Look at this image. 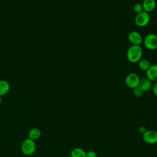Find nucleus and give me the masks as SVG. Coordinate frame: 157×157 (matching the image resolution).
I'll return each instance as SVG.
<instances>
[{"label":"nucleus","instance_id":"1","mask_svg":"<svg viewBox=\"0 0 157 157\" xmlns=\"http://www.w3.org/2000/svg\"><path fill=\"white\" fill-rule=\"evenodd\" d=\"M143 50L140 45H131L127 50L126 58L131 63H138L142 57Z\"/></svg>","mask_w":157,"mask_h":157},{"label":"nucleus","instance_id":"2","mask_svg":"<svg viewBox=\"0 0 157 157\" xmlns=\"http://www.w3.org/2000/svg\"><path fill=\"white\" fill-rule=\"evenodd\" d=\"M36 149V145L34 141L29 138L25 139L21 144V150L23 154L27 156L32 155Z\"/></svg>","mask_w":157,"mask_h":157},{"label":"nucleus","instance_id":"3","mask_svg":"<svg viewBox=\"0 0 157 157\" xmlns=\"http://www.w3.org/2000/svg\"><path fill=\"white\" fill-rule=\"evenodd\" d=\"M143 42L145 48L150 50L157 49V35L153 33L147 34L143 39Z\"/></svg>","mask_w":157,"mask_h":157},{"label":"nucleus","instance_id":"4","mask_svg":"<svg viewBox=\"0 0 157 157\" xmlns=\"http://www.w3.org/2000/svg\"><path fill=\"white\" fill-rule=\"evenodd\" d=\"M150 20V17L149 13L143 11L136 14L134 18V22L139 27H145L149 23Z\"/></svg>","mask_w":157,"mask_h":157},{"label":"nucleus","instance_id":"5","mask_svg":"<svg viewBox=\"0 0 157 157\" xmlns=\"http://www.w3.org/2000/svg\"><path fill=\"white\" fill-rule=\"evenodd\" d=\"M140 79V77L137 74L131 72L126 75L125 78V83L128 88L133 90L139 86Z\"/></svg>","mask_w":157,"mask_h":157},{"label":"nucleus","instance_id":"6","mask_svg":"<svg viewBox=\"0 0 157 157\" xmlns=\"http://www.w3.org/2000/svg\"><path fill=\"white\" fill-rule=\"evenodd\" d=\"M143 140L148 144L153 145L157 143V131L155 130H146L142 134Z\"/></svg>","mask_w":157,"mask_h":157},{"label":"nucleus","instance_id":"7","mask_svg":"<svg viewBox=\"0 0 157 157\" xmlns=\"http://www.w3.org/2000/svg\"><path fill=\"white\" fill-rule=\"evenodd\" d=\"M128 39L132 45H140L143 42V38L142 35L136 31H132L129 33Z\"/></svg>","mask_w":157,"mask_h":157},{"label":"nucleus","instance_id":"8","mask_svg":"<svg viewBox=\"0 0 157 157\" xmlns=\"http://www.w3.org/2000/svg\"><path fill=\"white\" fill-rule=\"evenodd\" d=\"M146 77L151 82H157V64L151 65L145 72Z\"/></svg>","mask_w":157,"mask_h":157},{"label":"nucleus","instance_id":"9","mask_svg":"<svg viewBox=\"0 0 157 157\" xmlns=\"http://www.w3.org/2000/svg\"><path fill=\"white\" fill-rule=\"evenodd\" d=\"M139 86L144 91V92H147L153 87L152 82L147 77L142 78L140 79Z\"/></svg>","mask_w":157,"mask_h":157},{"label":"nucleus","instance_id":"10","mask_svg":"<svg viewBox=\"0 0 157 157\" xmlns=\"http://www.w3.org/2000/svg\"><path fill=\"white\" fill-rule=\"evenodd\" d=\"M142 4L144 11L150 13L155 10L156 6V2L155 0H144Z\"/></svg>","mask_w":157,"mask_h":157},{"label":"nucleus","instance_id":"11","mask_svg":"<svg viewBox=\"0 0 157 157\" xmlns=\"http://www.w3.org/2000/svg\"><path fill=\"white\" fill-rule=\"evenodd\" d=\"M10 91L9 83L4 80H0V96L2 97L7 94Z\"/></svg>","mask_w":157,"mask_h":157},{"label":"nucleus","instance_id":"12","mask_svg":"<svg viewBox=\"0 0 157 157\" xmlns=\"http://www.w3.org/2000/svg\"><path fill=\"white\" fill-rule=\"evenodd\" d=\"M28 138L33 140H35L40 138L41 136V131L39 128H34L29 130V131L28 132Z\"/></svg>","mask_w":157,"mask_h":157},{"label":"nucleus","instance_id":"13","mask_svg":"<svg viewBox=\"0 0 157 157\" xmlns=\"http://www.w3.org/2000/svg\"><path fill=\"white\" fill-rule=\"evenodd\" d=\"M71 157H86V152L81 148L76 147L71 152Z\"/></svg>","mask_w":157,"mask_h":157},{"label":"nucleus","instance_id":"14","mask_svg":"<svg viewBox=\"0 0 157 157\" xmlns=\"http://www.w3.org/2000/svg\"><path fill=\"white\" fill-rule=\"evenodd\" d=\"M139 67L143 71L146 72L151 66L150 61L146 59H141L139 62Z\"/></svg>","mask_w":157,"mask_h":157},{"label":"nucleus","instance_id":"15","mask_svg":"<svg viewBox=\"0 0 157 157\" xmlns=\"http://www.w3.org/2000/svg\"><path fill=\"white\" fill-rule=\"evenodd\" d=\"M144 93V91L139 86H137V87L135 88L134 89H133V94L137 98L142 97L143 96Z\"/></svg>","mask_w":157,"mask_h":157},{"label":"nucleus","instance_id":"16","mask_svg":"<svg viewBox=\"0 0 157 157\" xmlns=\"http://www.w3.org/2000/svg\"><path fill=\"white\" fill-rule=\"evenodd\" d=\"M133 10L134 12L137 14L140 12H142L144 11V9H143V7H142V4H140V3H136L134 5V7H133Z\"/></svg>","mask_w":157,"mask_h":157},{"label":"nucleus","instance_id":"17","mask_svg":"<svg viewBox=\"0 0 157 157\" xmlns=\"http://www.w3.org/2000/svg\"><path fill=\"white\" fill-rule=\"evenodd\" d=\"M86 157H97V154L94 151L90 150L86 152Z\"/></svg>","mask_w":157,"mask_h":157},{"label":"nucleus","instance_id":"18","mask_svg":"<svg viewBox=\"0 0 157 157\" xmlns=\"http://www.w3.org/2000/svg\"><path fill=\"white\" fill-rule=\"evenodd\" d=\"M152 90H153V93L155 94V96H157V82H156L155 85L153 86Z\"/></svg>","mask_w":157,"mask_h":157},{"label":"nucleus","instance_id":"19","mask_svg":"<svg viewBox=\"0 0 157 157\" xmlns=\"http://www.w3.org/2000/svg\"><path fill=\"white\" fill-rule=\"evenodd\" d=\"M146 131V129L145 128V127L144 126H140L139 128V132L142 133V134H144L145 132Z\"/></svg>","mask_w":157,"mask_h":157},{"label":"nucleus","instance_id":"20","mask_svg":"<svg viewBox=\"0 0 157 157\" xmlns=\"http://www.w3.org/2000/svg\"><path fill=\"white\" fill-rule=\"evenodd\" d=\"M1 102H2V97L0 96V104H1Z\"/></svg>","mask_w":157,"mask_h":157}]
</instances>
